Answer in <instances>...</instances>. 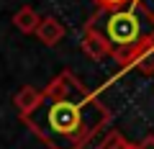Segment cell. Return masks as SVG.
I'll return each instance as SVG.
<instances>
[{
    "label": "cell",
    "mask_w": 154,
    "mask_h": 149,
    "mask_svg": "<svg viewBox=\"0 0 154 149\" xmlns=\"http://www.w3.org/2000/svg\"><path fill=\"white\" fill-rule=\"evenodd\" d=\"M38 23H41V18H38V13L33 11L31 5L18 8V11H16V16H13V26H16L21 33H36Z\"/></svg>",
    "instance_id": "cell-5"
},
{
    "label": "cell",
    "mask_w": 154,
    "mask_h": 149,
    "mask_svg": "<svg viewBox=\"0 0 154 149\" xmlns=\"http://www.w3.org/2000/svg\"><path fill=\"white\" fill-rule=\"evenodd\" d=\"M139 149H154V134L144 136V139H141V144H139Z\"/></svg>",
    "instance_id": "cell-10"
},
{
    "label": "cell",
    "mask_w": 154,
    "mask_h": 149,
    "mask_svg": "<svg viewBox=\"0 0 154 149\" xmlns=\"http://www.w3.org/2000/svg\"><path fill=\"white\" fill-rule=\"evenodd\" d=\"M128 149H139V144H136V147H134V144H131V147H128Z\"/></svg>",
    "instance_id": "cell-11"
},
{
    "label": "cell",
    "mask_w": 154,
    "mask_h": 149,
    "mask_svg": "<svg viewBox=\"0 0 154 149\" xmlns=\"http://www.w3.org/2000/svg\"><path fill=\"white\" fill-rule=\"evenodd\" d=\"M13 100H16V108L21 110V116H23V113H28V110H31L38 100H41V90L26 85V88H21V90L16 93V98H13Z\"/></svg>",
    "instance_id": "cell-6"
},
{
    "label": "cell",
    "mask_w": 154,
    "mask_h": 149,
    "mask_svg": "<svg viewBox=\"0 0 154 149\" xmlns=\"http://www.w3.org/2000/svg\"><path fill=\"white\" fill-rule=\"evenodd\" d=\"M108 118V108L69 70L59 72L41 90V100L23 113V123L46 149H85Z\"/></svg>",
    "instance_id": "cell-1"
},
{
    "label": "cell",
    "mask_w": 154,
    "mask_h": 149,
    "mask_svg": "<svg viewBox=\"0 0 154 149\" xmlns=\"http://www.w3.org/2000/svg\"><path fill=\"white\" fill-rule=\"evenodd\" d=\"M93 3L100 8V11H121V8L131 5L134 0H93Z\"/></svg>",
    "instance_id": "cell-9"
},
{
    "label": "cell",
    "mask_w": 154,
    "mask_h": 149,
    "mask_svg": "<svg viewBox=\"0 0 154 149\" xmlns=\"http://www.w3.org/2000/svg\"><path fill=\"white\" fill-rule=\"evenodd\" d=\"M82 51L93 62H103L105 57H113V49H110L108 39L93 26V21H90L88 26H85V31H82Z\"/></svg>",
    "instance_id": "cell-3"
},
{
    "label": "cell",
    "mask_w": 154,
    "mask_h": 149,
    "mask_svg": "<svg viewBox=\"0 0 154 149\" xmlns=\"http://www.w3.org/2000/svg\"><path fill=\"white\" fill-rule=\"evenodd\" d=\"M93 26L108 39L121 67H136L139 57L154 46V13L139 0L121 11H103V21Z\"/></svg>",
    "instance_id": "cell-2"
},
{
    "label": "cell",
    "mask_w": 154,
    "mask_h": 149,
    "mask_svg": "<svg viewBox=\"0 0 154 149\" xmlns=\"http://www.w3.org/2000/svg\"><path fill=\"white\" fill-rule=\"evenodd\" d=\"M128 147H131V144H128L126 139H123V134L110 131L108 136H105L103 141H100V147H98V149H128Z\"/></svg>",
    "instance_id": "cell-7"
},
{
    "label": "cell",
    "mask_w": 154,
    "mask_h": 149,
    "mask_svg": "<svg viewBox=\"0 0 154 149\" xmlns=\"http://www.w3.org/2000/svg\"><path fill=\"white\" fill-rule=\"evenodd\" d=\"M136 70H141L144 75H154V46H152V49H146L141 57H139Z\"/></svg>",
    "instance_id": "cell-8"
},
{
    "label": "cell",
    "mask_w": 154,
    "mask_h": 149,
    "mask_svg": "<svg viewBox=\"0 0 154 149\" xmlns=\"http://www.w3.org/2000/svg\"><path fill=\"white\" fill-rule=\"evenodd\" d=\"M33 36H38V41L44 46H57L62 41V36H64V26H62L57 18H41V23H38L36 33Z\"/></svg>",
    "instance_id": "cell-4"
}]
</instances>
